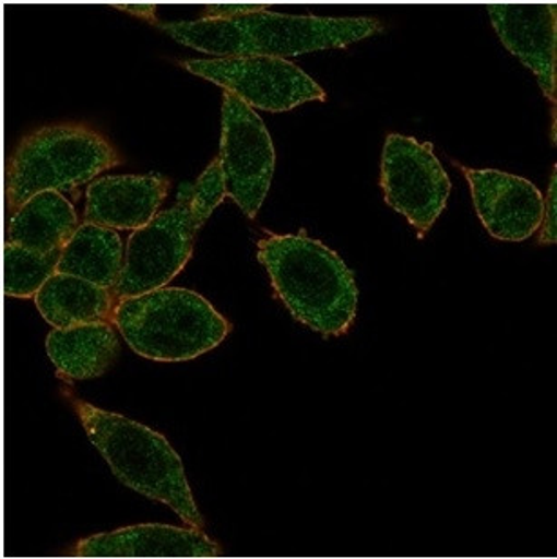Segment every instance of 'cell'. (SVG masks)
Returning a JSON list of instances; mask_svg holds the SVG:
<instances>
[{"instance_id":"obj_9","label":"cell","mask_w":557,"mask_h":559,"mask_svg":"<svg viewBox=\"0 0 557 559\" xmlns=\"http://www.w3.org/2000/svg\"><path fill=\"white\" fill-rule=\"evenodd\" d=\"M221 166L225 191L244 215L257 218L273 182V140L263 120L233 93L222 103Z\"/></svg>"},{"instance_id":"obj_19","label":"cell","mask_w":557,"mask_h":559,"mask_svg":"<svg viewBox=\"0 0 557 559\" xmlns=\"http://www.w3.org/2000/svg\"><path fill=\"white\" fill-rule=\"evenodd\" d=\"M557 242V166H554L550 186H548L547 200L542 218V237L540 243L553 246Z\"/></svg>"},{"instance_id":"obj_13","label":"cell","mask_w":557,"mask_h":559,"mask_svg":"<svg viewBox=\"0 0 557 559\" xmlns=\"http://www.w3.org/2000/svg\"><path fill=\"white\" fill-rule=\"evenodd\" d=\"M169 188L167 178L155 175L97 178L87 188L84 218L115 231H137L158 215Z\"/></svg>"},{"instance_id":"obj_12","label":"cell","mask_w":557,"mask_h":559,"mask_svg":"<svg viewBox=\"0 0 557 559\" xmlns=\"http://www.w3.org/2000/svg\"><path fill=\"white\" fill-rule=\"evenodd\" d=\"M76 558H216L221 545L202 528L171 527L145 523L95 534L76 542L71 550Z\"/></svg>"},{"instance_id":"obj_7","label":"cell","mask_w":557,"mask_h":559,"mask_svg":"<svg viewBox=\"0 0 557 559\" xmlns=\"http://www.w3.org/2000/svg\"><path fill=\"white\" fill-rule=\"evenodd\" d=\"M180 66L189 73L224 87L249 108L265 109L271 114L289 111L315 100H328L320 84L306 71L276 57H218L183 60Z\"/></svg>"},{"instance_id":"obj_16","label":"cell","mask_w":557,"mask_h":559,"mask_svg":"<svg viewBox=\"0 0 557 559\" xmlns=\"http://www.w3.org/2000/svg\"><path fill=\"white\" fill-rule=\"evenodd\" d=\"M79 216L73 205L57 193L46 191L27 200L21 210L15 211L8 224V240L22 248L51 253L64 249L79 229Z\"/></svg>"},{"instance_id":"obj_21","label":"cell","mask_w":557,"mask_h":559,"mask_svg":"<svg viewBox=\"0 0 557 559\" xmlns=\"http://www.w3.org/2000/svg\"><path fill=\"white\" fill-rule=\"evenodd\" d=\"M117 10L126 11L131 15L140 16L144 21L156 22V4H111Z\"/></svg>"},{"instance_id":"obj_5","label":"cell","mask_w":557,"mask_h":559,"mask_svg":"<svg viewBox=\"0 0 557 559\" xmlns=\"http://www.w3.org/2000/svg\"><path fill=\"white\" fill-rule=\"evenodd\" d=\"M111 323L137 355L155 361H188L216 349L230 323L204 296L162 287L115 304Z\"/></svg>"},{"instance_id":"obj_15","label":"cell","mask_w":557,"mask_h":559,"mask_svg":"<svg viewBox=\"0 0 557 559\" xmlns=\"http://www.w3.org/2000/svg\"><path fill=\"white\" fill-rule=\"evenodd\" d=\"M35 304L49 325L66 329L84 323L111 322L117 298L108 287L57 273L38 290Z\"/></svg>"},{"instance_id":"obj_3","label":"cell","mask_w":557,"mask_h":559,"mask_svg":"<svg viewBox=\"0 0 557 559\" xmlns=\"http://www.w3.org/2000/svg\"><path fill=\"white\" fill-rule=\"evenodd\" d=\"M71 402L87 438L97 447L120 484L169 507L189 527H205L204 518L189 489L182 460L166 436L126 416L98 409L84 400L73 399Z\"/></svg>"},{"instance_id":"obj_20","label":"cell","mask_w":557,"mask_h":559,"mask_svg":"<svg viewBox=\"0 0 557 559\" xmlns=\"http://www.w3.org/2000/svg\"><path fill=\"white\" fill-rule=\"evenodd\" d=\"M269 4H208L202 21H233L240 16L268 11Z\"/></svg>"},{"instance_id":"obj_1","label":"cell","mask_w":557,"mask_h":559,"mask_svg":"<svg viewBox=\"0 0 557 559\" xmlns=\"http://www.w3.org/2000/svg\"><path fill=\"white\" fill-rule=\"evenodd\" d=\"M178 44L216 57H296L320 49L347 48L383 32L367 16L284 15L260 11L233 21H183L158 24Z\"/></svg>"},{"instance_id":"obj_4","label":"cell","mask_w":557,"mask_h":559,"mask_svg":"<svg viewBox=\"0 0 557 559\" xmlns=\"http://www.w3.org/2000/svg\"><path fill=\"white\" fill-rule=\"evenodd\" d=\"M225 197L221 158H215L175 207L158 213L150 224L131 233L122 273L112 287L117 301L162 289L182 273L193 257L200 227Z\"/></svg>"},{"instance_id":"obj_6","label":"cell","mask_w":557,"mask_h":559,"mask_svg":"<svg viewBox=\"0 0 557 559\" xmlns=\"http://www.w3.org/2000/svg\"><path fill=\"white\" fill-rule=\"evenodd\" d=\"M120 164L111 142L90 126H44L24 136L8 158L5 204L19 211L35 194L76 188Z\"/></svg>"},{"instance_id":"obj_8","label":"cell","mask_w":557,"mask_h":559,"mask_svg":"<svg viewBox=\"0 0 557 559\" xmlns=\"http://www.w3.org/2000/svg\"><path fill=\"white\" fill-rule=\"evenodd\" d=\"M380 186L387 205L407 218L418 238H424L446 211L452 189L435 145L398 133L386 139Z\"/></svg>"},{"instance_id":"obj_14","label":"cell","mask_w":557,"mask_h":559,"mask_svg":"<svg viewBox=\"0 0 557 559\" xmlns=\"http://www.w3.org/2000/svg\"><path fill=\"white\" fill-rule=\"evenodd\" d=\"M46 349L59 378L81 382L111 369L120 353V340L111 322L84 323L54 329L46 338Z\"/></svg>"},{"instance_id":"obj_17","label":"cell","mask_w":557,"mask_h":559,"mask_svg":"<svg viewBox=\"0 0 557 559\" xmlns=\"http://www.w3.org/2000/svg\"><path fill=\"white\" fill-rule=\"evenodd\" d=\"M123 267L122 238L115 229L82 224L66 243L57 273L112 289Z\"/></svg>"},{"instance_id":"obj_11","label":"cell","mask_w":557,"mask_h":559,"mask_svg":"<svg viewBox=\"0 0 557 559\" xmlns=\"http://www.w3.org/2000/svg\"><path fill=\"white\" fill-rule=\"evenodd\" d=\"M487 11L501 44L534 73L556 106L557 4H488Z\"/></svg>"},{"instance_id":"obj_10","label":"cell","mask_w":557,"mask_h":559,"mask_svg":"<svg viewBox=\"0 0 557 559\" xmlns=\"http://www.w3.org/2000/svg\"><path fill=\"white\" fill-rule=\"evenodd\" d=\"M461 173L490 237L501 242H525L542 227L545 199L531 180L498 169L461 167Z\"/></svg>"},{"instance_id":"obj_2","label":"cell","mask_w":557,"mask_h":559,"mask_svg":"<svg viewBox=\"0 0 557 559\" xmlns=\"http://www.w3.org/2000/svg\"><path fill=\"white\" fill-rule=\"evenodd\" d=\"M258 262L295 320L337 338L347 333L358 311V287L333 249L300 235H269L258 242Z\"/></svg>"},{"instance_id":"obj_18","label":"cell","mask_w":557,"mask_h":559,"mask_svg":"<svg viewBox=\"0 0 557 559\" xmlns=\"http://www.w3.org/2000/svg\"><path fill=\"white\" fill-rule=\"evenodd\" d=\"M62 249L38 253L16 243H4V295L32 298L57 275Z\"/></svg>"}]
</instances>
